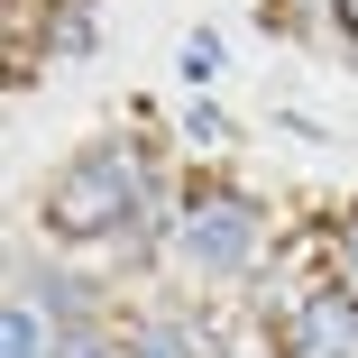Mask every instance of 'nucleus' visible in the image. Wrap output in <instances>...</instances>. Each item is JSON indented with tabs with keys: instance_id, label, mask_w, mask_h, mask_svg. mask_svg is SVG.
Segmentation results:
<instances>
[{
	"instance_id": "obj_1",
	"label": "nucleus",
	"mask_w": 358,
	"mask_h": 358,
	"mask_svg": "<svg viewBox=\"0 0 358 358\" xmlns=\"http://www.w3.org/2000/svg\"><path fill=\"white\" fill-rule=\"evenodd\" d=\"M138 193H148L138 157L92 148V157H74V166L46 184V230H55V239H110V230L138 221Z\"/></svg>"
},
{
	"instance_id": "obj_2",
	"label": "nucleus",
	"mask_w": 358,
	"mask_h": 358,
	"mask_svg": "<svg viewBox=\"0 0 358 358\" xmlns=\"http://www.w3.org/2000/svg\"><path fill=\"white\" fill-rule=\"evenodd\" d=\"M175 248H184L202 275H239V266L257 257V202H248V193H202V202L184 211Z\"/></svg>"
},
{
	"instance_id": "obj_3",
	"label": "nucleus",
	"mask_w": 358,
	"mask_h": 358,
	"mask_svg": "<svg viewBox=\"0 0 358 358\" xmlns=\"http://www.w3.org/2000/svg\"><path fill=\"white\" fill-rule=\"evenodd\" d=\"M285 358H358V285H322L285 313Z\"/></svg>"
},
{
	"instance_id": "obj_4",
	"label": "nucleus",
	"mask_w": 358,
	"mask_h": 358,
	"mask_svg": "<svg viewBox=\"0 0 358 358\" xmlns=\"http://www.w3.org/2000/svg\"><path fill=\"white\" fill-rule=\"evenodd\" d=\"M0 358H46V322L28 303H10V322H0Z\"/></svg>"
},
{
	"instance_id": "obj_5",
	"label": "nucleus",
	"mask_w": 358,
	"mask_h": 358,
	"mask_svg": "<svg viewBox=\"0 0 358 358\" xmlns=\"http://www.w3.org/2000/svg\"><path fill=\"white\" fill-rule=\"evenodd\" d=\"M184 74H193V83L221 74V37H211V28H202V37H184Z\"/></svg>"
},
{
	"instance_id": "obj_6",
	"label": "nucleus",
	"mask_w": 358,
	"mask_h": 358,
	"mask_svg": "<svg viewBox=\"0 0 358 358\" xmlns=\"http://www.w3.org/2000/svg\"><path fill=\"white\" fill-rule=\"evenodd\" d=\"M55 358H101V340H83V331H64V340H55Z\"/></svg>"
},
{
	"instance_id": "obj_7",
	"label": "nucleus",
	"mask_w": 358,
	"mask_h": 358,
	"mask_svg": "<svg viewBox=\"0 0 358 358\" xmlns=\"http://www.w3.org/2000/svg\"><path fill=\"white\" fill-rule=\"evenodd\" d=\"M331 28H340V37H358V0H331Z\"/></svg>"
},
{
	"instance_id": "obj_8",
	"label": "nucleus",
	"mask_w": 358,
	"mask_h": 358,
	"mask_svg": "<svg viewBox=\"0 0 358 358\" xmlns=\"http://www.w3.org/2000/svg\"><path fill=\"white\" fill-rule=\"evenodd\" d=\"M340 257H349V285H358V221H349V239H340Z\"/></svg>"
}]
</instances>
